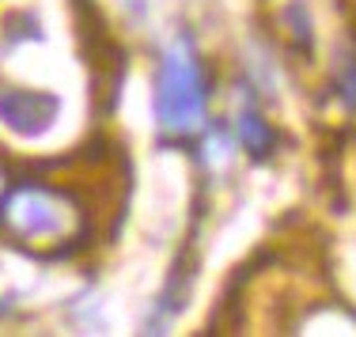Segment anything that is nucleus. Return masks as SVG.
Returning <instances> with one entry per match:
<instances>
[{"instance_id": "3", "label": "nucleus", "mask_w": 356, "mask_h": 337, "mask_svg": "<svg viewBox=\"0 0 356 337\" xmlns=\"http://www.w3.org/2000/svg\"><path fill=\"white\" fill-rule=\"evenodd\" d=\"M57 110V95L49 91H31V88H12V83H0V122L8 129H15L19 137H42V133L54 125Z\"/></svg>"}, {"instance_id": "2", "label": "nucleus", "mask_w": 356, "mask_h": 337, "mask_svg": "<svg viewBox=\"0 0 356 337\" xmlns=\"http://www.w3.org/2000/svg\"><path fill=\"white\" fill-rule=\"evenodd\" d=\"M156 125L167 140H193L209 125V72L197 46L178 35L156 65Z\"/></svg>"}, {"instance_id": "4", "label": "nucleus", "mask_w": 356, "mask_h": 337, "mask_svg": "<svg viewBox=\"0 0 356 337\" xmlns=\"http://www.w3.org/2000/svg\"><path fill=\"white\" fill-rule=\"evenodd\" d=\"M235 133H239V145L258 159H266L269 151L277 148V133H273V125L258 114V106H243V110L235 114Z\"/></svg>"}, {"instance_id": "1", "label": "nucleus", "mask_w": 356, "mask_h": 337, "mask_svg": "<svg viewBox=\"0 0 356 337\" xmlns=\"http://www.w3.org/2000/svg\"><path fill=\"white\" fill-rule=\"evenodd\" d=\"M0 227L15 247L31 250V254H69L88 235V216H83L80 201L72 193L49 186V182H15L4 193L0 205Z\"/></svg>"}, {"instance_id": "5", "label": "nucleus", "mask_w": 356, "mask_h": 337, "mask_svg": "<svg viewBox=\"0 0 356 337\" xmlns=\"http://www.w3.org/2000/svg\"><path fill=\"white\" fill-rule=\"evenodd\" d=\"M334 88L341 95V103L356 114V49H345L334 65Z\"/></svg>"}, {"instance_id": "6", "label": "nucleus", "mask_w": 356, "mask_h": 337, "mask_svg": "<svg viewBox=\"0 0 356 337\" xmlns=\"http://www.w3.org/2000/svg\"><path fill=\"white\" fill-rule=\"evenodd\" d=\"M8 186H12V182H8V174L0 171V205H4V193H8Z\"/></svg>"}]
</instances>
